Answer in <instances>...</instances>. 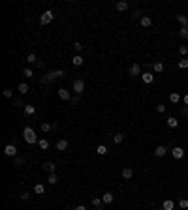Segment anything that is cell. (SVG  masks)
Instances as JSON below:
<instances>
[{"mask_svg":"<svg viewBox=\"0 0 188 210\" xmlns=\"http://www.w3.org/2000/svg\"><path fill=\"white\" fill-rule=\"evenodd\" d=\"M23 137H24V141H27L28 145H36V143L40 141L38 137H36V133H34V130H32V128H28V126L23 130Z\"/></svg>","mask_w":188,"mask_h":210,"instance_id":"obj_1","label":"cell"},{"mask_svg":"<svg viewBox=\"0 0 188 210\" xmlns=\"http://www.w3.org/2000/svg\"><path fill=\"white\" fill-rule=\"evenodd\" d=\"M60 77H64V71H62V70L47 71V73H45V77H42V83H51V81H55V79H60Z\"/></svg>","mask_w":188,"mask_h":210,"instance_id":"obj_2","label":"cell"},{"mask_svg":"<svg viewBox=\"0 0 188 210\" xmlns=\"http://www.w3.org/2000/svg\"><path fill=\"white\" fill-rule=\"evenodd\" d=\"M53 19H55V13L51 11V9H47V11H43V15L40 17V23H42V24H49Z\"/></svg>","mask_w":188,"mask_h":210,"instance_id":"obj_3","label":"cell"},{"mask_svg":"<svg viewBox=\"0 0 188 210\" xmlns=\"http://www.w3.org/2000/svg\"><path fill=\"white\" fill-rule=\"evenodd\" d=\"M83 90H85V81H83V79H77V81L73 83V92L79 96V94H83Z\"/></svg>","mask_w":188,"mask_h":210,"instance_id":"obj_4","label":"cell"},{"mask_svg":"<svg viewBox=\"0 0 188 210\" xmlns=\"http://www.w3.org/2000/svg\"><path fill=\"white\" fill-rule=\"evenodd\" d=\"M4 154H6L8 158H15L17 156V148H15V145H6L4 146Z\"/></svg>","mask_w":188,"mask_h":210,"instance_id":"obj_5","label":"cell"},{"mask_svg":"<svg viewBox=\"0 0 188 210\" xmlns=\"http://www.w3.org/2000/svg\"><path fill=\"white\" fill-rule=\"evenodd\" d=\"M171 156H173L175 160H182V158H184V148H181V146H175L173 150H171Z\"/></svg>","mask_w":188,"mask_h":210,"instance_id":"obj_6","label":"cell"},{"mask_svg":"<svg viewBox=\"0 0 188 210\" xmlns=\"http://www.w3.org/2000/svg\"><path fill=\"white\" fill-rule=\"evenodd\" d=\"M141 81H143L145 85H152L154 83V75H152L151 71H145V73H141Z\"/></svg>","mask_w":188,"mask_h":210,"instance_id":"obj_7","label":"cell"},{"mask_svg":"<svg viewBox=\"0 0 188 210\" xmlns=\"http://www.w3.org/2000/svg\"><path fill=\"white\" fill-rule=\"evenodd\" d=\"M58 98L68 101V100H72V94H70V90H66V88H58Z\"/></svg>","mask_w":188,"mask_h":210,"instance_id":"obj_8","label":"cell"},{"mask_svg":"<svg viewBox=\"0 0 188 210\" xmlns=\"http://www.w3.org/2000/svg\"><path fill=\"white\" fill-rule=\"evenodd\" d=\"M68 146H70V143L66 141V139H60V141H57V150H58V152H64V150H68Z\"/></svg>","mask_w":188,"mask_h":210,"instance_id":"obj_9","label":"cell"},{"mask_svg":"<svg viewBox=\"0 0 188 210\" xmlns=\"http://www.w3.org/2000/svg\"><path fill=\"white\" fill-rule=\"evenodd\" d=\"M166 154H167V148H166L164 145L156 146V150H154V156H156V158H164Z\"/></svg>","mask_w":188,"mask_h":210,"instance_id":"obj_10","label":"cell"},{"mask_svg":"<svg viewBox=\"0 0 188 210\" xmlns=\"http://www.w3.org/2000/svg\"><path fill=\"white\" fill-rule=\"evenodd\" d=\"M43 169L49 173V175H51V173H57V165H55L53 161H45L43 163Z\"/></svg>","mask_w":188,"mask_h":210,"instance_id":"obj_11","label":"cell"},{"mask_svg":"<svg viewBox=\"0 0 188 210\" xmlns=\"http://www.w3.org/2000/svg\"><path fill=\"white\" fill-rule=\"evenodd\" d=\"M175 208V203L171 201V199H166L164 203H162V210H173Z\"/></svg>","mask_w":188,"mask_h":210,"instance_id":"obj_12","label":"cell"},{"mask_svg":"<svg viewBox=\"0 0 188 210\" xmlns=\"http://www.w3.org/2000/svg\"><path fill=\"white\" fill-rule=\"evenodd\" d=\"M177 21L181 23V28H188V17L186 15H177Z\"/></svg>","mask_w":188,"mask_h":210,"instance_id":"obj_13","label":"cell"},{"mask_svg":"<svg viewBox=\"0 0 188 210\" xmlns=\"http://www.w3.org/2000/svg\"><path fill=\"white\" fill-rule=\"evenodd\" d=\"M132 175H134V169L132 167H124L122 169V178H126V180H130Z\"/></svg>","mask_w":188,"mask_h":210,"instance_id":"obj_14","label":"cell"},{"mask_svg":"<svg viewBox=\"0 0 188 210\" xmlns=\"http://www.w3.org/2000/svg\"><path fill=\"white\" fill-rule=\"evenodd\" d=\"M130 75H141V66L139 64H132L130 66Z\"/></svg>","mask_w":188,"mask_h":210,"instance_id":"obj_15","label":"cell"},{"mask_svg":"<svg viewBox=\"0 0 188 210\" xmlns=\"http://www.w3.org/2000/svg\"><path fill=\"white\" fill-rule=\"evenodd\" d=\"M115 8H117V11H126V9H128V2L120 0V2H117V4H115Z\"/></svg>","mask_w":188,"mask_h":210,"instance_id":"obj_16","label":"cell"},{"mask_svg":"<svg viewBox=\"0 0 188 210\" xmlns=\"http://www.w3.org/2000/svg\"><path fill=\"white\" fill-rule=\"evenodd\" d=\"M113 199H115V197H113V193H109V191L102 195V201H104L105 204H111V203H113Z\"/></svg>","mask_w":188,"mask_h":210,"instance_id":"obj_17","label":"cell"},{"mask_svg":"<svg viewBox=\"0 0 188 210\" xmlns=\"http://www.w3.org/2000/svg\"><path fill=\"white\" fill-rule=\"evenodd\" d=\"M83 62H85V60H83V56H81V54L72 56V64L73 66H83Z\"/></svg>","mask_w":188,"mask_h":210,"instance_id":"obj_18","label":"cell"},{"mask_svg":"<svg viewBox=\"0 0 188 210\" xmlns=\"http://www.w3.org/2000/svg\"><path fill=\"white\" fill-rule=\"evenodd\" d=\"M151 24H152V21H151V17H149V15H143V17H141V27L149 28Z\"/></svg>","mask_w":188,"mask_h":210,"instance_id":"obj_19","label":"cell"},{"mask_svg":"<svg viewBox=\"0 0 188 210\" xmlns=\"http://www.w3.org/2000/svg\"><path fill=\"white\" fill-rule=\"evenodd\" d=\"M167 126H169L171 130H175V128L179 126V120H177L175 116H169V118H167Z\"/></svg>","mask_w":188,"mask_h":210,"instance_id":"obj_20","label":"cell"},{"mask_svg":"<svg viewBox=\"0 0 188 210\" xmlns=\"http://www.w3.org/2000/svg\"><path fill=\"white\" fill-rule=\"evenodd\" d=\"M34 113H36V107H34V105H24V115L32 116Z\"/></svg>","mask_w":188,"mask_h":210,"instance_id":"obj_21","label":"cell"},{"mask_svg":"<svg viewBox=\"0 0 188 210\" xmlns=\"http://www.w3.org/2000/svg\"><path fill=\"white\" fill-rule=\"evenodd\" d=\"M152 70H154L156 73H162V71H164V64H162V62H154V64H152Z\"/></svg>","mask_w":188,"mask_h":210,"instance_id":"obj_22","label":"cell"},{"mask_svg":"<svg viewBox=\"0 0 188 210\" xmlns=\"http://www.w3.org/2000/svg\"><path fill=\"white\" fill-rule=\"evenodd\" d=\"M34 191H36L38 195H43V193H45V186H43V184H36V186H34Z\"/></svg>","mask_w":188,"mask_h":210,"instance_id":"obj_23","label":"cell"},{"mask_svg":"<svg viewBox=\"0 0 188 210\" xmlns=\"http://www.w3.org/2000/svg\"><path fill=\"white\" fill-rule=\"evenodd\" d=\"M38 146L42 148V150H47V148H49V141L47 139H40L38 141Z\"/></svg>","mask_w":188,"mask_h":210,"instance_id":"obj_24","label":"cell"},{"mask_svg":"<svg viewBox=\"0 0 188 210\" xmlns=\"http://www.w3.org/2000/svg\"><path fill=\"white\" fill-rule=\"evenodd\" d=\"M122 141H124V135H122V133H117V135H113V143H115V145H120Z\"/></svg>","mask_w":188,"mask_h":210,"instance_id":"obj_25","label":"cell"},{"mask_svg":"<svg viewBox=\"0 0 188 210\" xmlns=\"http://www.w3.org/2000/svg\"><path fill=\"white\" fill-rule=\"evenodd\" d=\"M169 101H171V103H179V101H181V96L177 94V92H173V94H169Z\"/></svg>","mask_w":188,"mask_h":210,"instance_id":"obj_26","label":"cell"},{"mask_svg":"<svg viewBox=\"0 0 188 210\" xmlns=\"http://www.w3.org/2000/svg\"><path fill=\"white\" fill-rule=\"evenodd\" d=\"M96 152H98L100 156H105V154H107V146H105V145H100L98 148H96Z\"/></svg>","mask_w":188,"mask_h":210,"instance_id":"obj_27","label":"cell"},{"mask_svg":"<svg viewBox=\"0 0 188 210\" xmlns=\"http://www.w3.org/2000/svg\"><path fill=\"white\" fill-rule=\"evenodd\" d=\"M47 182H49V184H57V182H58V176H57V173H51V175H49V178H47Z\"/></svg>","mask_w":188,"mask_h":210,"instance_id":"obj_28","label":"cell"},{"mask_svg":"<svg viewBox=\"0 0 188 210\" xmlns=\"http://www.w3.org/2000/svg\"><path fill=\"white\" fill-rule=\"evenodd\" d=\"M28 90H30V88H28L27 83H21V85H19V92H21V94H27Z\"/></svg>","mask_w":188,"mask_h":210,"instance_id":"obj_29","label":"cell"},{"mask_svg":"<svg viewBox=\"0 0 188 210\" xmlns=\"http://www.w3.org/2000/svg\"><path fill=\"white\" fill-rule=\"evenodd\" d=\"M2 94H4V98H8V100H12V98H13V92L9 90V88H4V90H2Z\"/></svg>","mask_w":188,"mask_h":210,"instance_id":"obj_30","label":"cell"},{"mask_svg":"<svg viewBox=\"0 0 188 210\" xmlns=\"http://www.w3.org/2000/svg\"><path fill=\"white\" fill-rule=\"evenodd\" d=\"M27 62H28V64H34V62H38V60H36V54H34V53H30V54L27 56Z\"/></svg>","mask_w":188,"mask_h":210,"instance_id":"obj_31","label":"cell"},{"mask_svg":"<svg viewBox=\"0 0 188 210\" xmlns=\"http://www.w3.org/2000/svg\"><path fill=\"white\" fill-rule=\"evenodd\" d=\"M179 208H182V210L188 208V199H181V201H179Z\"/></svg>","mask_w":188,"mask_h":210,"instance_id":"obj_32","label":"cell"},{"mask_svg":"<svg viewBox=\"0 0 188 210\" xmlns=\"http://www.w3.org/2000/svg\"><path fill=\"white\" fill-rule=\"evenodd\" d=\"M179 36H181V38H184L186 42H188V28H181L179 30Z\"/></svg>","mask_w":188,"mask_h":210,"instance_id":"obj_33","label":"cell"},{"mask_svg":"<svg viewBox=\"0 0 188 210\" xmlns=\"http://www.w3.org/2000/svg\"><path fill=\"white\" fill-rule=\"evenodd\" d=\"M23 75H27V77L30 79V77H34V71L30 70V68H24V70H23Z\"/></svg>","mask_w":188,"mask_h":210,"instance_id":"obj_34","label":"cell"},{"mask_svg":"<svg viewBox=\"0 0 188 210\" xmlns=\"http://www.w3.org/2000/svg\"><path fill=\"white\" fill-rule=\"evenodd\" d=\"M179 68H182V70H186V68H188V58L179 60Z\"/></svg>","mask_w":188,"mask_h":210,"instance_id":"obj_35","label":"cell"},{"mask_svg":"<svg viewBox=\"0 0 188 210\" xmlns=\"http://www.w3.org/2000/svg\"><path fill=\"white\" fill-rule=\"evenodd\" d=\"M102 203H104V201H102L100 197H94V199H92V206H96V208H98V206H100Z\"/></svg>","mask_w":188,"mask_h":210,"instance_id":"obj_36","label":"cell"},{"mask_svg":"<svg viewBox=\"0 0 188 210\" xmlns=\"http://www.w3.org/2000/svg\"><path fill=\"white\" fill-rule=\"evenodd\" d=\"M179 53H181L182 56H186V54H188V47H186V45H181V47H179Z\"/></svg>","mask_w":188,"mask_h":210,"instance_id":"obj_37","label":"cell"},{"mask_svg":"<svg viewBox=\"0 0 188 210\" xmlns=\"http://www.w3.org/2000/svg\"><path fill=\"white\" fill-rule=\"evenodd\" d=\"M73 49H75V51H83V43L75 42V43H73Z\"/></svg>","mask_w":188,"mask_h":210,"instance_id":"obj_38","label":"cell"},{"mask_svg":"<svg viewBox=\"0 0 188 210\" xmlns=\"http://www.w3.org/2000/svg\"><path fill=\"white\" fill-rule=\"evenodd\" d=\"M156 111H158V113H166V105H158V107H156Z\"/></svg>","mask_w":188,"mask_h":210,"instance_id":"obj_39","label":"cell"},{"mask_svg":"<svg viewBox=\"0 0 188 210\" xmlns=\"http://www.w3.org/2000/svg\"><path fill=\"white\" fill-rule=\"evenodd\" d=\"M70 101H72V105H75V103H79V98H77V96H75V98H72Z\"/></svg>","mask_w":188,"mask_h":210,"instance_id":"obj_40","label":"cell"},{"mask_svg":"<svg viewBox=\"0 0 188 210\" xmlns=\"http://www.w3.org/2000/svg\"><path fill=\"white\" fill-rule=\"evenodd\" d=\"M23 163V158H15V165H21Z\"/></svg>","mask_w":188,"mask_h":210,"instance_id":"obj_41","label":"cell"},{"mask_svg":"<svg viewBox=\"0 0 188 210\" xmlns=\"http://www.w3.org/2000/svg\"><path fill=\"white\" fill-rule=\"evenodd\" d=\"M21 199H23V201H27V199H28V193H27V191L21 193Z\"/></svg>","mask_w":188,"mask_h":210,"instance_id":"obj_42","label":"cell"},{"mask_svg":"<svg viewBox=\"0 0 188 210\" xmlns=\"http://www.w3.org/2000/svg\"><path fill=\"white\" fill-rule=\"evenodd\" d=\"M182 101H184V105L188 107V94H184V98H182Z\"/></svg>","mask_w":188,"mask_h":210,"instance_id":"obj_43","label":"cell"},{"mask_svg":"<svg viewBox=\"0 0 188 210\" xmlns=\"http://www.w3.org/2000/svg\"><path fill=\"white\" fill-rule=\"evenodd\" d=\"M75 210H87V206H83V204H79V206H75Z\"/></svg>","mask_w":188,"mask_h":210,"instance_id":"obj_44","label":"cell"}]
</instances>
